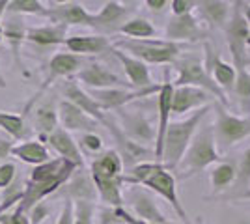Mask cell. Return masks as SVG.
<instances>
[{"mask_svg": "<svg viewBox=\"0 0 250 224\" xmlns=\"http://www.w3.org/2000/svg\"><path fill=\"white\" fill-rule=\"evenodd\" d=\"M124 185H142L149 192H155L161 198H165L172 211L183 224H192L187 211L177 194L176 176L168 170L161 161H144L131 166L124 174Z\"/></svg>", "mask_w": 250, "mask_h": 224, "instance_id": "6da1fadb", "label": "cell"}, {"mask_svg": "<svg viewBox=\"0 0 250 224\" xmlns=\"http://www.w3.org/2000/svg\"><path fill=\"white\" fill-rule=\"evenodd\" d=\"M211 110V105L196 108L192 114L185 120L179 122H170L167 129V135L163 140V153H161V163L167 166L168 170H177L179 163L183 159L185 151H187L190 140L194 137V133L198 131L202 120L208 116Z\"/></svg>", "mask_w": 250, "mask_h": 224, "instance_id": "7a4b0ae2", "label": "cell"}, {"mask_svg": "<svg viewBox=\"0 0 250 224\" xmlns=\"http://www.w3.org/2000/svg\"><path fill=\"white\" fill-rule=\"evenodd\" d=\"M222 159L215 144V135H213V125H204L198 127L194 133V137L188 144L187 151L183 155V159L179 163V178L187 180L196 176L198 172L206 170L209 166H213L215 163Z\"/></svg>", "mask_w": 250, "mask_h": 224, "instance_id": "3957f363", "label": "cell"}, {"mask_svg": "<svg viewBox=\"0 0 250 224\" xmlns=\"http://www.w3.org/2000/svg\"><path fill=\"white\" fill-rule=\"evenodd\" d=\"M112 47L124 51L138 58L144 64H174L179 53L181 45L174 41H155V40H118L112 43Z\"/></svg>", "mask_w": 250, "mask_h": 224, "instance_id": "277c9868", "label": "cell"}, {"mask_svg": "<svg viewBox=\"0 0 250 224\" xmlns=\"http://www.w3.org/2000/svg\"><path fill=\"white\" fill-rule=\"evenodd\" d=\"M213 135L219 153L228 151L241 140L250 137V116H235L229 114L222 105H215V123Z\"/></svg>", "mask_w": 250, "mask_h": 224, "instance_id": "5b68a950", "label": "cell"}, {"mask_svg": "<svg viewBox=\"0 0 250 224\" xmlns=\"http://www.w3.org/2000/svg\"><path fill=\"white\" fill-rule=\"evenodd\" d=\"M174 65H176V71H177V79L172 82L174 86H185V84L196 86V88H202V90L209 92L211 96L217 97L222 107L228 103L226 101V94L213 81V77L208 71L204 60H200L196 56H187L183 60L177 58L176 62H174Z\"/></svg>", "mask_w": 250, "mask_h": 224, "instance_id": "8992f818", "label": "cell"}, {"mask_svg": "<svg viewBox=\"0 0 250 224\" xmlns=\"http://www.w3.org/2000/svg\"><path fill=\"white\" fill-rule=\"evenodd\" d=\"M83 67H84V58L83 56H79V54H73V53H56L54 54L51 60H49V75H47V79L43 81V84L40 86V90L36 92V96L26 103V107H24V112H22V114L26 116V112H28L40 99H42L43 92H45L54 81L65 79V77H75Z\"/></svg>", "mask_w": 250, "mask_h": 224, "instance_id": "52a82bcc", "label": "cell"}, {"mask_svg": "<svg viewBox=\"0 0 250 224\" xmlns=\"http://www.w3.org/2000/svg\"><path fill=\"white\" fill-rule=\"evenodd\" d=\"M161 84H151L147 88L140 90H127V88H103V90H88V96L95 101V105L101 108L103 112L106 110H118V108L127 107L129 103H133L140 97H147L151 94L159 92Z\"/></svg>", "mask_w": 250, "mask_h": 224, "instance_id": "ba28073f", "label": "cell"}, {"mask_svg": "<svg viewBox=\"0 0 250 224\" xmlns=\"http://www.w3.org/2000/svg\"><path fill=\"white\" fill-rule=\"evenodd\" d=\"M131 189L127 192V198L131 204V209L136 219L144 221L149 224H167L170 223L167 215L163 213V209L159 207L155 196L147 189H140V185H129Z\"/></svg>", "mask_w": 250, "mask_h": 224, "instance_id": "9c48e42d", "label": "cell"}, {"mask_svg": "<svg viewBox=\"0 0 250 224\" xmlns=\"http://www.w3.org/2000/svg\"><path fill=\"white\" fill-rule=\"evenodd\" d=\"M118 118L122 122V133L127 139L140 144V146H147L155 140V127L151 125V122L147 116L140 110H124L118 108Z\"/></svg>", "mask_w": 250, "mask_h": 224, "instance_id": "30bf717a", "label": "cell"}, {"mask_svg": "<svg viewBox=\"0 0 250 224\" xmlns=\"http://www.w3.org/2000/svg\"><path fill=\"white\" fill-rule=\"evenodd\" d=\"M103 125L108 129V133H110L112 139L116 140V144H118V149H116V151L120 153V157H122V161H124V166H127V170H129L131 166L138 164V163L155 159L153 149L146 148V146H140V144L133 142L131 139H127L124 133H122V129L118 127L112 120L106 118Z\"/></svg>", "mask_w": 250, "mask_h": 224, "instance_id": "8fae6325", "label": "cell"}, {"mask_svg": "<svg viewBox=\"0 0 250 224\" xmlns=\"http://www.w3.org/2000/svg\"><path fill=\"white\" fill-rule=\"evenodd\" d=\"M42 17H47L52 24H65V26H90L94 28V13L86 11L83 4H63L56 8H45Z\"/></svg>", "mask_w": 250, "mask_h": 224, "instance_id": "7c38bea8", "label": "cell"}, {"mask_svg": "<svg viewBox=\"0 0 250 224\" xmlns=\"http://www.w3.org/2000/svg\"><path fill=\"white\" fill-rule=\"evenodd\" d=\"M167 38L168 41L179 43L181 41H198L204 38V28L198 22L194 11L185 15H172V19L167 24Z\"/></svg>", "mask_w": 250, "mask_h": 224, "instance_id": "4fadbf2b", "label": "cell"}, {"mask_svg": "<svg viewBox=\"0 0 250 224\" xmlns=\"http://www.w3.org/2000/svg\"><path fill=\"white\" fill-rule=\"evenodd\" d=\"M2 40H6L11 49V56H13V64L17 69L24 71L22 67V58H21V47L22 43L26 41V30L28 26L24 24L21 19V15H4L2 19Z\"/></svg>", "mask_w": 250, "mask_h": 224, "instance_id": "5bb4252c", "label": "cell"}, {"mask_svg": "<svg viewBox=\"0 0 250 224\" xmlns=\"http://www.w3.org/2000/svg\"><path fill=\"white\" fill-rule=\"evenodd\" d=\"M75 79L86 86L88 90H103V88H124V81L112 73L110 69H106L103 64H88L84 65L79 73L75 75Z\"/></svg>", "mask_w": 250, "mask_h": 224, "instance_id": "9a60e30c", "label": "cell"}, {"mask_svg": "<svg viewBox=\"0 0 250 224\" xmlns=\"http://www.w3.org/2000/svg\"><path fill=\"white\" fill-rule=\"evenodd\" d=\"M63 198L77 202V200H86V202H95L97 200V191H95L94 180L86 168H77L71 174V178L63 183V187L58 191Z\"/></svg>", "mask_w": 250, "mask_h": 224, "instance_id": "2e32d148", "label": "cell"}, {"mask_svg": "<svg viewBox=\"0 0 250 224\" xmlns=\"http://www.w3.org/2000/svg\"><path fill=\"white\" fill-rule=\"evenodd\" d=\"M58 122H60V127L69 133L71 131L95 133V129L99 127V122H95L94 118H90L79 107H75L73 103H69L67 99H62L58 103Z\"/></svg>", "mask_w": 250, "mask_h": 224, "instance_id": "e0dca14e", "label": "cell"}, {"mask_svg": "<svg viewBox=\"0 0 250 224\" xmlns=\"http://www.w3.org/2000/svg\"><path fill=\"white\" fill-rule=\"evenodd\" d=\"M211 101V94L196 86H174L172 94V114H185L188 110L206 107Z\"/></svg>", "mask_w": 250, "mask_h": 224, "instance_id": "ac0fdd59", "label": "cell"}, {"mask_svg": "<svg viewBox=\"0 0 250 224\" xmlns=\"http://www.w3.org/2000/svg\"><path fill=\"white\" fill-rule=\"evenodd\" d=\"M47 144L58 153V157L73 163L77 168H84V155L81 153L79 144H77V140L71 137L69 131H65V129H62V127H56L51 135L47 137Z\"/></svg>", "mask_w": 250, "mask_h": 224, "instance_id": "d6986e66", "label": "cell"}, {"mask_svg": "<svg viewBox=\"0 0 250 224\" xmlns=\"http://www.w3.org/2000/svg\"><path fill=\"white\" fill-rule=\"evenodd\" d=\"M92 180H114L124 176V161L116 149H104L90 163Z\"/></svg>", "mask_w": 250, "mask_h": 224, "instance_id": "ffe728a7", "label": "cell"}, {"mask_svg": "<svg viewBox=\"0 0 250 224\" xmlns=\"http://www.w3.org/2000/svg\"><path fill=\"white\" fill-rule=\"evenodd\" d=\"M110 53L120 60V64H122L125 75H127V79H129L131 88L140 90V88H147V86L153 84L151 75H149V67H147L144 62H140L138 58L124 53V51H120V49H116V47H112Z\"/></svg>", "mask_w": 250, "mask_h": 224, "instance_id": "44dd1931", "label": "cell"}, {"mask_svg": "<svg viewBox=\"0 0 250 224\" xmlns=\"http://www.w3.org/2000/svg\"><path fill=\"white\" fill-rule=\"evenodd\" d=\"M62 92H63V97H65L69 103H73L75 107H79L90 118H94L95 122H99V125H103L104 120H106V114H104L103 110L95 105V101L88 96V92L83 90V88L77 84L75 81L65 82L63 88H62Z\"/></svg>", "mask_w": 250, "mask_h": 224, "instance_id": "7402d4cb", "label": "cell"}, {"mask_svg": "<svg viewBox=\"0 0 250 224\" xmlns=\"http://www.w3.org/2000/svg\"><path fill=\"white\" fill-rule=\"evenodd\" d=\"M206 51H208L206 67L213 77V81L217 82V86L222 92H231L233 84H235V67L226 60H222L219 54L213 53L209 45H206Z\"/></svg>", "mask_w": 250, "mask_h": 224, "instance_id": "603a6c76", "label": "cell"}, {"mask_svg": "<svg viewBox=\"0 0 250 224\" xmlns=\"http://www.w3.org/2000/svg\"><path fill=\"white\" fill-rule=\"evenodd\" d=\"M63 45L67 51L79 56H90V54H103L112 51V43L104 36H73L65 38Z\"/></svg>", "mask_w": 250, "mask_h": 224, "instance_id": "cb8c5ba5", "label": "cell"}, {"mask_svg": "<svg viewBox=\"0 0 250 224\" xmlns=\"http://www.w3.org/2000/svg\"><path fill=\"white\" fill-rule=\"evenodd\" d=\"M65 24H45V26H32L26 30V41L34 43L36 47H54L63 45L67 38Z\"/></svg>", "mask_w": 250, "mask_h": 224, "instance_id": "d4e9b609", "label": "cell"}, {"mask_svg": "<svg viewBox=\"0 0 250 224\" xmlns=\"http://www.w3.org/2000/svg\"><path fill=\"white\" fill-rule=\"evenodd\" d=\"M237 178V164L235 161H219L211 166L209 170V183H211V192L213 194H222V192L231 191L233 183Z\"/></svg>", "mask_w": 250, "mask_h": 224, "instance_id": "484cf974", "label": "cell"}, {"mask_svg": "<svg viewBox=\"0 0 250 224\" xmlns=\"http://www.w3.org/2000/svg\"><path fill=\"white\" fill-rule=\"evenodd\" d=\"M56 127H60L58 122V107L54 101H43L34 110V129L40 135V142H47V137Z\"/></svg>", "mask_w": 250, "mask_h": 224, "instance_id": "4316f807", "label": "cell"}, {"mask_svg": "<svg viewBox=\"0 0 250 224\" xmlns=\"http://www.w3.org/2000/svg\"><path fill=\"white\" fill-rule=\"evenodd\" d=\"M10 155L17 157V159L26 163V164H32V166L43 164V163H47L51 159L49 148L40 140H24L21 144H13Z\"/></svg>", "mask_w": 250, "mask_h": 224, "instance_id": "83f0119b", "label": "cell"}, {"mask_svg": "<svg viewBox=\"0 0 250 224\" xmlns=\"http://www.w3.org/2000/svg\"><path fill=\"white\" fill-rule=\"evenodd\" d=\"M129 15V8L122 6L120 2H106L101 10L94 13V28H101V30H118L120 22L124 24L125 17Z\"/></svg>", "mask_w": 250, "mask_h": 224, "instance_id": "f1b7e54d", "label": "cell"}, {"mask_svg": "<svg viewBox=\"0 0 250 224\" xmlns=\"http://www.w3.org/2000/svg\"><path fill=\"white\" fill-rule=\"evenodd\" d=\"M196 2L206 21L219 28H224L228 24L229 15H231V6L228 0H196Z\"/></svg>", "mask_w": 250, "mask_h": 224, "instance_id": "f546056e", "label": "cell"}, {"mask_svg": "<svg viewBox=\"0 0 250 224\" xmlns=\"http://www.w3.org/2000/svg\"><path fill=\"white\" fill-rule=\"evenodd\" d=\"M0 129L6 131L11 139L22 140L28 135V125H26V116L24 114H15L8 110H0Z\"/></svg>", "mask_w": 250, "mask_h": 224, "instance_id": "4dcf8cb0", "label": "cell"}, {"mask_svg": "<svg viewBox=\"0 0 250 224\" xmlns=\"http://www.w3.org/2000/svg\"><path fill=\"white\" fill-rule=\"evenodd\" d=\"M118 32L129 36L131 40H147V38H153L157 30L155 26L144 17H133V19L125 21L124 24H120Z\"/></svg>", "mask_w": 250, "mask_h": 224, "instance_id": "1f68e13d", "label": "cell"}, {"mask_svg": "<svg viewBox=\"0 0 250 224\" xmlns=\"http://www.w3.org/2000/svg\"><path fill=\"white\" fill-rule=\"evenodd\" d=\"M233 65V64H231ZM235 84H233V94L239 99V105L243 110L250 108V71L247 64H235Z\"/></svg>", "mask_w": 250, "mask_h": 224, "instance_id": "d6a6232c", "label": "cell"}, {"mask_svg": "<svg viewBox=\"0 0 250 224\" xmlns=\"http://www.w3.org/2000/svg\"><path fill=\"white\" fill-rule=\"evenodd\" d=\"M235 164H237V178L231 187L229 198H235L237 194L250 189V148L243 151V155L239 157V161H235Z\"/></svg>", "mask_w": 250, "mask_h": 224, "instance_id": "836d02e7", "label": "cell"}, {"mask_svg": "<svg viewBox=\"0 0 250 224\" xmlns=\"http://www.w3.org/2000/svg\"><path fill=\"white\" fill-rule=\"evenodd\" d=\"M42 0H10L4 15H43Z\"/></svg>", "mask_w": 250, "mask_h": 224, "instance_id": "e575fe53", "label": "cell"}, {"mask_svg": "<svg viewBox=\"0 0 250 224\" xmlns=\"http://www.w3.org/2000/svg\"><path fill=\"white\" fill-rule=\"evenodd\" d=\"M81 153L88 155H99L103 151V139L97 133H81V137L77 140Z\"/></svg>", "mask_w": 250, "mask_h": 224, "instance_id": "d590c367", "label": "cell"}, {"mask_svg": "<svg viewBox=\"0 0 250 224\" xmlns=\"http://www.w3.org/2000/svg\"><path fill=\"white\" fill-rule=\"evenodd\" d=\"M95 202L77 200L73 202V224H94Z\"/></svg>", "mask_w": 250, "mask_h": 224, "instance_id": "8d00e7d4", "label": "cell"}, {"mask_svg": "<svg viewBox=\"0 0 250 224\" xmlns=\"http://www.w3.org/2000/svg\"><path fill=\"white\" fill-rule=\"evenodd\" d=\"M49 215H51V204L47 200H42L28 209V221L30 224H42L43 221L49 219Z\"/></svg>", "mask_w": 250, "mask_h": 224, "instance_id": "74e56055", "label": "cell"}, {"mask_svg": "<svg viewBox=\"0 0 250 224\" xmlns=\"http://www.w3.org/2000/svg\"><path fill=\"white\" fill-rule=\"evenodd\" d=\"M17 178V166L15 163H0V191H6L10 185H13Z\"/></svg>", "mask_w": 250, "mask_h": 224, "instance_id": "f35d334b", "label": "cell"}, {"mask_svg": "<svg viewBox=\"0 0 250 224\" xmlns=\"http://www.w3.org/2000/svg\"><path fill=\"white\" fill-rule=\"evenodd\" d=\"M0 224H30V221H28L26 213L22 211L19 205H17V209H15V211L0 215Z\"/></svg>", "mask_w": 250, "mask_h": 224, "instance_id": "ab89813d", "label": "cell"}, {"mask_svg": "<svg viewBox=\"0 0 250 224\" xmlns=\"http://www.w3.org/2000/svg\"><path fill=\"white\" fill-rule=\"evenodd\" d=\"M196 0H172V15H185L194 11Z\"/></svg>", "mask_w": 250, "mask_h": 224, "instance_id": "60d3db41", "label": "cell"}, {"mask_svg": "<svg viewBox=\"0 0 250 224\" xmlns=\"http://www.w3.org/2000/svg\"><path fill=\"white\" fill-rule=\"evenodd\" d=\"M56 224H73V202L63 198L62 211L56 219Z\"/></svg>", "mask_w": 250, "mask_h": 224, "instance_id": "b9f144b4", "label": "cell"}, {"mask_svg": "<svg viewBox=\"0 0 250 224\" xmlns=\"http://www.w3.org/2000/svg\"><path fill=\"white\" fill-rule=\"evenodd\" d=\"M118 217L124 221L125 224H149V223H144V221H140V219H136L135 215H131V211H127L125 207H114ZM167 224H176V223H167Z\"/></svg>", "mask_w": 250, "mask_h": 224, "instance_id": "7bdbcfd3", "label": "cell"}, {"mask_svg": "<svg viewBox=\"0 0 250 224\" xmlns=\"http://www.w3.org/2000/svg\"><path fill=\"white\" fill-rule=\"evenodd\" d=\"M11 146H13V142L8 139H0V161H4L8 155H10L11 151Z\"/></svg>", "mask_w": 250, "mask_h": 224, "instance_id": "ee69618b", "label": "cell"}, {"mask_svg": "<svg viewBox=\"0 0 250 224\" xmlns=\"http://www.w3.org/2000/svg\"><path fill=\"white\" fill-rule=\"evenodd\" d=\"M144 2L151 11H161L168 4V0H144Z\"/></svg>", "mask_w": 250, "mask_h": 224, "instance_id": "f6af8a7d", "label": "cell"}, {"mask_svg": "<svg viewBox=\"0 0 250 224\" xmlns=\"http://www.w3.org/2000/svg\"><path fill=\"white\" fill-rule=\"evenodd\" d=\"M233 200H249L250 202V189L249 191H245V192H241V194H237Z\"/></svg>", "mask_w": 250, "mask_h": 224, "instance_id": "bcb514c9", "label": "cell"}, {"mask_svg": "<svg viewBox=\"0 0 250 224\" xmlns=\"http://www.w3.org/2000/svg\"><path fill=\"white\" fill-rule=\"evenodd\" d=\"M243 15H245V21L249 22V26H250V4L245 8V11H243Z\"/></svg>", "mask_w": 250, "mask_h": 224, "instance_id": "7dc6e473", "label": "cell"}, {"mask_svg": "<svg viewBox=\"0 0 250 224\" xmlns=\"http://www.w3.org/2000/svg\"><path fill=\"white\" fill-rule=\"evenodd\" d=\"M56 6H63V4H69V2H73V0H52Z\"/></svg>", "mask_w": 250, "mask_h": 224, "instance_id": "c3c4849f", "label": "cell"}, {"mask_svg": "<svg viewBox=\"0 0 250 224\" xmlns=\"http://www.w3.org/2000/svg\"><path fill=\"white\" fill-rule=\"evenodd\" d=\"M250 45V32H249V38H247V47Z\"/></svg>", "mask_w": 250, "mask_h": 224, "instance_id": "681fc988", "label": "cell"}, {"mask_svg": "<svg viewBox=\"0 0 250 224\" xmlns=\"http://www.w3.org/2000/svg\"><path fill=\"white\" fill-rule=\"evenodd\" d=\"M247 67H250V56L247 58Z\"/></svg>", "mask_w": 250, "mask_h": 224, "instance_id": "f907efd6", "label": "cell"}, {"mask_svg": "<svg viewBox=\"0 0 250 224\" xmlns=\"http://www.w3.org/2000/svg\"><path fill=\"white\" fill-rule=\"evenodd\" d=\"M239 224H250V221H243V223H239Z\"/></svg>", "mask_w": 250, "mask_h": 224, "instance_id": "816d5d0a", "label": "cell"}, {"mask_svg": "<svg viewBox=\"0 0 250 224\" xmlns=\"http://www.w3.org/2000/svg\"><path fill=\"white\" fill-rule=\"evenodd\" d=\"M0 41H2V28H0Z\"/></svg>", "mask_w": 250, "mask_h": 224, "instance_id": "f5cc1de1", "label": "cell"}, {"mask_svg": "<svg viewBox=\"0 0 250 224\" xmlns=\"http://www.w3.org/2000/svg\"><path fill=\"white\" fill-rule=\"evenodd\" d=\"M124 2H133V0H124Z\"/></svg>", "mask_w": 250, "mask_h": 224, "instance_id": "db71d44e", "label": "cell"}]
</instances>
